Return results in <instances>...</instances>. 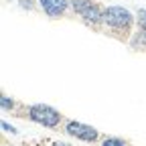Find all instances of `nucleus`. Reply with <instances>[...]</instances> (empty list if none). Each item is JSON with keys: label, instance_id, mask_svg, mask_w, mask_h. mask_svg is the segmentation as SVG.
<instances>
[{"label": "nucleus", "instance_id": "f257e3e1", "mask_svg": "<svg viewBox=\"0 0 146 146\" xmlns=\"http://www.w3.org/2000/svg\"><path fill=\"white\" fill-rule=\"evenodd\" d=\"M134 21V14L124 6H108L104 12V25L118 33H130Z\"/></svg>", "mask_w": 146, "mask_h": 146}, {"label": "nucleus", "instance_id": "f03ea898", "mask_svg": "<svg viewBox=\"0 0 146 146\" xmlns=\"http://www.w3.org/2000/svg\"><path fill=\"white\" fill-rule=\"evenodd\" d=\"M71 8L83 23H87L91 27H98V25L104 23L106 8H102L98 2H94V0H71Z\"/></svg>", "mask_w": 146, "mask_h": 146}, {"label": "nucleus", "instance_id": "7ed1b4c3", "mask_svg": "<svg viewBox=\"0 0 146 146\" xmlns=\"http://www.w3.org/2000/svg\"><path fill=\"white\" fill-rule=\"evenodd\" d=\"M27 116L31 122L35 124H41L45 128H57L61 122V112H57L55 108L47 106V104H33L27 108Z\"/></svg>", "mask_w": 146, "mask_h": 146}, {"label": "nucleus", "instance_id": "20e7f679", "mask_svg": "<svg viewBox=\"0 0 146 146\" xmlns=\"http://www.w3.org/2000/svg\"><path fill=\"white\" fill-rule=\"evenodd\" d=\"M65 132L77 140H83V142H96L100 138V132L96 128H91L87 124H81V122H75V120H69L65 124Z\"/></svg>", "mask_w": 146, "mask_h": 146}, {"label": "nucleus", "instance_id": "39448f33", "mask_svg": "<svg viewBox=\"0 0 146 146\" xmlns=\"http://www.w3.org/2000/svg\"><path fill=\"white\" fill-rule=\"evenodd\" d=\"M36 2L47 16H53V18L61 16L67 10V6H71V0H36Z\"/></svg>", "mask_w": 146, "mask_h": 146}, {"label": "nucleus", "instance_id": "423d86ee", "mask_svg": "<svg viewBox=\"0 0 146 146\" xmlns=\"http://www.w3.org/2000/svg\"><path fill=\"white\" fill-rule=\"evenodd\" d=\"M136 23H138L140 35L146 39V8H140V10L136 12Z\"/></svg>", "mask_w": 146, "mask_h": 146}, {"label": "nucleus", "instance_id": "0eeeda50", "mask_svg": "<svg viewBox=\"0 0 146 146\" xmlns=\"http://www.w3.org/2000/svg\"><path fill=\"white\" fill-rule=\"evenodd\" d=\"M0 106H2V110H12L14 108V100L8 98V96H2L0 98Z\"/></svg>", "mask_w": 146, "mask_h": 146}, {"label": "nucleus", "instance_id": "6e6552de", "mask_svg": "<svg viewBox=\"0 0 146 146\" xmlns=\"http://www.w3.org/2000/svg\"><path fill=\"white\" fill-rule=\"evenodd\" d=\"M102 146H126V142L120 140V138H106L102 142Z\"/></svg>", "mask_w": 146, "mask_h": 146}, {"label": "nucleus", "instance_id": "1a4fd4ad", "mask_svg": "<svg viewBox=\"0 0 146 146\" xmlns=\"http://www.w3.org/2000/svg\"><path fill=\"white\" fill-rule=\"evenodd\" d=\"M2 130H6L8 134H16V128L14 126H8V122H2Z\"/></svg>", "mask_w": 146, "mask_h": 146}, {"label": "nucleus", "instance_id": "9d476101", "mask_svg": "<svg viewBox=\"0 0 146 146\" xmlns=\"http://www.w3.org/2000/svg\"><path fill=\"white\" fill-rule=\"evenodd\" d=\"M21 6L27 8V10H31L33 8V2H31V0H21Z\"/></svg>", "mask_w": 146, "mask_h": 146}, {"label": "nucleus", "instance_id": "9b49d317", "mask_svg": "<svg viewBox=\"0 0 146 146\" xmlns=\"http://www.w3.org/2000/svg\"><path fill=\"white\" fill-rule=\"evenodd\" d=\"M53 146H67V144H63V142H55Z\"/></svg>", "mask_w": 146, "mask_h": 146}]
</instances>
